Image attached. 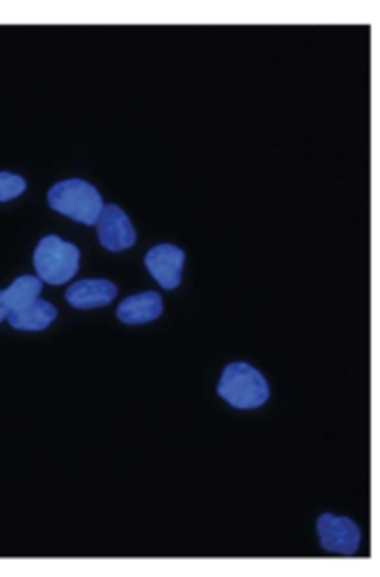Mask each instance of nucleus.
<instances>
[{
  "label": "nucleus",
  "instance_id": "obj_4",
  "mask_svg": "<svg viewBox=\"0 0 380 577\" xmlns=\"http://www.w3.org/2000/svg\"><path fill=\"white\" fill-rule=\"evenodd\" d=\"M317 537L320 546L328 553L354 555L360 548L362 532L356 521L338 514H322L317 519Z\"/></svg>",
  "mask_w": 380,
  "mask_h": 577
},
{
  "label": "nucleus",
  "instance_id": "obj_8",
  "mask_svg": "<svg viewBox=\"0 0 380 577\" xmlns=\"http://www.w3.org/2000/svg\"><path fill=\"white\" fill-rule=\"evenodd\" d=\"M163 298L156 291H145L137 296H128L118 307V319L126 325H145L163 317Z\"/></svg>",
  "mask_w": 380,
  "mask_h": 577
},
{
  "label": "nucleus",
  "instance_id": "obj_1",
  "mask_svg": "<svg viewBox=\"0 0 380 577\" xmlns=\"http://www.w3.org/2000/svg\"><path fill=\"white\" fill-rule=\"evenodd\" d=\"M47 203L59 214L79 221L83 226H94L104 210V199L98 188L81 179L59 181L47 192Z\"/></svg>",
  "mask_w": 380,
  "mask_h": 577
},
{
  "label": "nucleus",
  "instance_id": "obj_2",
  "mask_svg": "<svg viewBox=\"0 0 380 577\" xmlns=\"http://www.w3.org/2000/svg\"><path fill=\"white\" fill-rule=\"evenodd\" d=\"M221 399L234 409H259L268 402L270 386L250 364H230L219 379Z\"/></svg>",
  "mask_w": 380,
  "mask_h": 577
},
{
  "label": "nucleus",
  "instance_id": "obj_10",
  "mask_svg": "<svg viewBox=\"0 0 380 577\" xmlns=\"http://www.w3.org/2000/svg\"><path fill=\"white\" fill-rule=\"evenodd\" d=\"M43 280L38 276H21L16 278L8 289H3V298L8 302L10 312H16V309L34 302L41 296Z\"/></svg>",
  "mask_w": 380,
  "mask_h": 577
},
{
  "label": "nucleus",
  "instance_id": "obj_12",
  "mask_svg": "<svg viewBox=\"0 0 380 577\" xmlns=\"http://www.w3.org/2000/svg\"><path fill=\"white\" fill-rule=\"evenodd\" d=\"M8 314H10V309H8V302L3 298V291H0V323L8 319Z\"/></svg>",
  "mask_w": 380,
  "mask_h": 577
},
{
  "label": "nucleus",
  "instance_id": "obj_5",
  "mask_svg": "<svg viewBox=\"0 0 380 577\" xmlns=\"http://www.w3.org/2000/svg\"><path fill=\"white\" fill-rule=\"evenodd\" d=\"M94 226H98L100 244L113 253L131 248L137 240L131 219L126 217V212L120 206H104L98 224Z\"/></svg>",
  "mask_w": 380,
  "mask_h": 577
},
{
  "label": "nucleus",
  "instance_id": "obj_7",
  "mask_svg": "<svg viewBox=\"0 0 380 577\" xmlns=\"http://www.w3.org/2000/svg\"><path fill=\"white\" fill-rule=\"evenodd\" d=\"M118 296V287L111 280H79L66 291V300L75 309H98L113 302Z\"/></svg>",
  "mask_w": 380,
  "mask_h": 577
},
{
  "label": "nucleus",
  "instance_id": "obj_9",
  "mask_svg": "<svg viewBox=\"0 0 380 577\" xmlns=\"http://www.w3.org/2000/svg\"><path fill=\"white\" fill-rule=\"evenodd\" d=\"M57 319V309L55 304H51L47 300H34L21 309H16V312H10L8 314V321L14 330H21V332H43L51 328Z\"/></svg>",
  "mask_w": 380,
  "mask_h": 577
},
{
  "label": "nucleus",
  "instance_id": "obj_11",
  "mask_svg": "<svg viewBox=\"0 0 380 577\" xmlns=\"http://www.w3.org/2000/svg\"><path fill=\"white\" fill-rule=\"evenodd\" d=\"M25 190H27V184L23 176L12 174V171H0V203L21 197Z\"/></svg>",
  "mask_w": 380,
  "mask_h": 577
},
{
  "label": "nucleus",
  "instance_id": "obj_3",
  "mask_svg": "<svg viewBox=\"0 0 380 577\" xmlns=\"http://www.w3.org/2000/svg\"><path fill=\"white\" fill-rule=\"evenodd\" d=\"M81 253L75 244L64 242L57 235H47L36 244L34 269L47 285H66L79 271Z\"/></svg>",
  "mask_w": 380,
  "mask_h": 577
},
{
  "label": "nucleus",
  "instance_id": "obj_6",
  "mask_svg": "<svg viewBox=\"0 0 380 577\" xmlns=\"http://www.w3.org/2000/svg\"><path fill=\"white\" fill-rule=\"evenodd\" d=\"M145 264L147 271L163 289H176L182 280L185 251L174 244H158L147 253Z\"/></svg>",
  "mask_w": 380,
  "mask_h": 577
}]
</instances>
